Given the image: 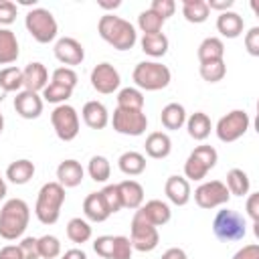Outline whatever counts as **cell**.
I'll return each mask as SVG.
<instances>
[{"label": "cell", "mask_w": 259, "mask_h": 259, "mask_svg": "<svg viewBox=\"0 0 259 259\" xmlns=\"http://www.w3.org/2000/svg\"><path fill=\"white\" fill-rule=\"evenodd\" d=\"M144 148H146V154H148L150 158H154V160H164V158H168L170 152H172V140H170V136L164 134V132H152V134H148Z\"/></svg>", "instance_id": "23"}, {"label": "cell", "mask_w": 259, "mask_h": 259, "mask_svg": "<svg viewBox=\"0 0 259 259\" xmlns=\"http://www.w3.org/2000/svg\"><path fill=\"white\" fill-rule=\"evenodd\" d=\"M245 49L251 57H259V26H251L247 32H245Z\"/></svg>", "instance_id": "49"}, {"label": "cell", "mask_w": 259, "mask_h": 259, "mask_svg": "<svg viewBox=\"0 0 259 259\" xmlns=\"http://www.w3.org/2000/svg\"><path fill=\"white\" fill-rule=\"evenodd\" d=\"M24 26H26L28 34H30L36 42H40V45L53 42V40L57 38V32H59V24H57L53 12L47 10V8H40V6L30 8V10L26 12V16H24Z\"/></svg>", "instance_id": "5"}, {"label": "cell", "mask_w": 259, "mask_h": 259, "mask_svg": "<svg viewBox=\"0 0 259 259\" xmlns=\"http://www.w3.org/2000/svg\"><path fill=\"white\" fill-rule=\"evenodd\" d=\"M91 235H93L91 225H89L85 219L75 217V219H71V221L67 223V237H69L73 243L83 245V243H87V241L91 239Z\"/></svg>", "instance_id": "35"}, {"label": "cell", "mask_w": 259, "mask_h": 259, "mask_svg": "<svg viewBox=\"0 0 259 259\" xmlns=\"http://www.w3.org/2000/svg\"><path fill=\"white\" fill-rule=\"evenodd\" d=\"M150 10H152L154 14H158V16L166 22L170 16H174V12H176V2H174V0H152Z\"/></svg>", "instance_id": "45"}, {"label": "cell", "mask_w": 259, "mask_h": 259, "mask_svg": "<svg viewBox=\"0 0 259 259\" xmlns=\"http://www.w3.org/2000/svg\"><path fill=\"white\" fill-rule=\"evenodd\" d=\"M200 77L206 81V83H219L223 81V77L227 75V65L225 61H210V63H202L200 69H198Z\"/></svg>", "instance_id": "39"}, {"label": "cell", "mask_w": 259, "mask_h": 259, "mask_svg": "<svg viewBox=\"0 0 259 259\" xmlns=\"http://www.w3.org/2000/svg\"><path fill=\"white\" fill-rule=\"evenodd\" d=\"M87 172H89L91 180L107 182V178L111 176V164L105 156H91V160L87 164Z\"/></svg>", "instance_id": "37"}, {"label": "cell", "mask_w": 259, "mask_h": 259, "mask_svg": "<svg viewBox=\"0 0 259 259\" xmlns=\"http://www.w3.org/2000/svg\"><path fill=\"white\" fill-rule=\"evenodd\" d=\"M119 196H121V208L138 210L144 204V186L138 180H121L117 184Z\"/></svg>", "instance_id": "21"}, {"label": "cell", "mask_w": 259, "mask_h": 259, "mask_svg": "<svg viewBox=\"0 0 259 259\" xmlns=\"http://www.w3.org/2000/svg\"><path fill=\"white\" fill-rule=\"evenodd\" d=\"M186 130H188V136L192 140L202 142L210 136V130H212L210 117L204 111H194L190 117H186Z\"/></svg>", "instance_id": "26"}, {"label": "cell", "mask_w": 259, "mask_h": 259, "mask_svg": "<svg viewBox=\"0 0 259 259\" xmlns=\"http://www.w3.org/2000/svg\"><path fill=\"white\" fill-rule=\"evenodd\" d=\"M4 97H6V91H4V89H2V85H0V103L4 101Z\"/></svg>", "instance_id": "58"}, {"label": "cell", "mask_w": 259, "mask_h": 259, "mask_svg": "<svg viewBox=\"0 0 259 259\" xmlns=\"http://www.w3.org/2000/svg\"><path fill=\"white\" fill-rule=\"evenodd\" d=\"M42 95V101H49V103H57V105H61V103H67V99L71 97V93H73V89H69V87H63V85H57V83H51L49 81V85L40 91Z\"/></svg>", "instance_id": "40"}, {"label": "cell", "mask_w": 259, "mask_h": 259, "mask_svg": "<svg viewBox=\"0 0 259 259\" xmlns=\"http://www.w3.org/2000/svg\"><path fill=\"white\" fill-rule=\"evenodd\" d=\"M249 125H251L249 113L245 109H233L217 121L214 132H217V138L221 142L231 144V142H237L239 138H243L247 134Z\"/></svg>", "instance_id": "10"}, {"label": "cell", "mask_w": 259, "mask_h": 259, "mask_svg": "<svg viewBox=\"0 0 259 259\" xmlns=\"http://www.w3.org/2000/svg\"><path fill=\"white\" fill-rule=\"evenodd\" d=\"M212 233H214V237L219 241H225V243L241 241L247 235L245 217L241 212H237V210L223 208L212 219Z\"/></svg>", "instance_id": "6"}, {"label": "cell", "mask_w": 259, "mask_h": 259, "mask_svg": "<svg viewBox=\"0 0 259 259\" xmlns=\"http://www.w3.org/2000/svg\"><path fill=\"white\" fill-rule=\"evenodd\" d=\"M99 194H101V198H103V202H105L109 214H115V212L121 210V196H119L117 184H107V186H103V188L99 190Z\"/></svg>", "instance_id": "42"}, {"label": "cell", "mask_w": 259, "mask_h": 259, "mask_svg": "<svg viewBox=\"0 0 259 259\" xmlns=\"http://www.w3.org/2000/svg\"><path fill=\"white\" fill-rule=\"evenodd\" d=\"M217 160H219V154L212 146H206V144L196 146L184 162V178L188 182L190 180H194V182L202 180L217 166Z\"/></svg>", "instance_id": "7"}, {"label": "cell", "mask_w": 259, "mask_h": 259, "mask_svg": "<svg viewBox=\"0 0 259 259\" xmlns=\"http://www.w3.org/2000/svg\"><path fill=\"white\" fill-rule=\"evenodd\" d=\"M144 93L138 87H123L117 93V107L121 109H134V111H144Z\"/></svg>", "instance_id": "34"}, {"label": "cell", "mask_w": 259, "mask_h": 259, "mask_svg": "<svg viewBox=\"0 0 259 259\" xmlns=\"http://www.w3.org/2000/svg\"><path fill=\"white\" fill-rule=\"evenodd\" d=\"M83 178H85V170H83L81 162H77L73 158L63 160L57 166V182L63 188H75L83 182Z\"/></svg>", "instance_id": "19"}, {"label": "cell", "mask_w": 259, "mask_h": 259, "mask_svg": "<svg viewBox=\"0 0 259 259\" xmlns=\"http://www.w3.org/2000/svg\"><path fill=\"white\" fill-rule=\"evenodd\" d=\"M111 125L117 134L121 136H142L148 130V115L144 111H134V109H121L115 107L111 115Z\"/></svg>", "instance_id": "11"}, {"label": "cell", "mask_w": 259, "mask_h": 259, "mask_svg": "<svg viewBox=\"0 0 259 259\" xmlns=\"http://www.w3.org/2000/svg\"><path fill=\"white\" fill-rule=\"evenodd\" d=\"M83 214L91 223H103V221H107L111 217L99 192H91V194L85 196V200H83Z\"/></svg>", "instance_id": "24"}, {"label": "cell", "mask_w": 259, "mask_h": 259, "mask_svg": "<svg viewBox=\"0 0 259 259\" xmlns=\"http://www.w3.org/2000/svg\"><path fill=\"white\" fill-rule=\"evenodd\" d=\"M140 45H142V51L148 57L160 59V57H164L168 53L170 40H168V36L164 32H156V34H144L142 40H140Z\"/></svg>", "instance_id": "29"}, {"label": "cell", "mask_w": 259, "mask_h": 259, "mask_svg": "<svg viewBox=\"0 0 259 259\" xmlns=\"http://www.w3.org/2000/svg\"><path fill=\"white\" fill-rule=\"evenodd\" d=\"M65 202V188L55 180L40 186L36 194L34 214L42 225H55L61 217V208Z\"/></svg>", "instance_id": "3"}, {"label": "cell", "mask_w": 259, "mask_h": 259, "mask_svg": "<svg viewBox=\"0 0 259 259\" xmlns=\"http://www.w3.org/2000/svg\"><path fill=\"white\" fill-rule=\"evenodd\" d=\"M18 247H20L24 259H40V255H38V237H24L18 243Z\"/></svg>", "instance_id": "48"}, {"label": "cell", "mask_w": 259, "mask_h": 259, "mask_svg": "<svg viewBox=\"0 0 259 259\" xmlns=\"http://www.w3.org/2000/svg\"><path fill=\"white\" fill-rule=\"evenodd\" d=\"M97 6H99V8H105V10H115V8L121 6V2H119V0H115V2H103V0H101V2H97Z\"/></svg>", "instance_id": "56"}, {"label": "cell", "mask_w": 259, "mask_h": 259, "mask_svg": "<svg viewBox=\"0 0 259 259\" xmlns=\"http://www.w3.org/2000/svg\"><path fill=\"white\" fill-rule=\"evenodd\" d=\"M130 241H132V247L134 251H140V253H150L158 247L160 243V233L154 225H150L138 210L134 212V219H132V225H130Z\"/></svg>", "instance_id": "9"}, {"label": "cell", "mask_w": 259, "mask_h": 259, "mask_svg": "<svg viewBox=\"0 0 259 259\" xmlns=\"http://www.w3.org/2000/svg\"><path fill=\"white\" fill-rule=\"evenodd\" d=\"M117 166L125 176H140L146 170V158H144V154L130 150L117 158Z\"/></svg>", "instance_id": "32"}, {"label": "cell", "mask_w": 259, "mask_h": 259, "mask_svg": "<svg viewBox=\"0 0 259 259\" xmlns=\"http://www.w3.org/2000/svg\"><path fill=\"white\" fill-rule=\"evenodd\" d=\"M47 85H49V71L42 63L32 61L22 69V89L38 93Z\"/></svg>", "instance_id": "16"}, {"label": "cell", "mask_w": 259, "mask_h": 259, "mask_svg": "<svg viewBox=\"0 0 259 259\" xmlns=\"http://www.w3.org/2000/svg\"><path fill=\"white\" fill-rule=\"evenodd\" d=\"M132 79L140 91L142 89L144 91H160L170 85L172 73L166 65H162L158 61H142L134 67Z\"/></svg>", "instance_id": "4"}, {"label": "cell", "mask_w": 259, "mask_h": 259, "mask_svg": "<svg viewBox=\"0 0 259 259\" xmlns=\"http://www.w3.org/2000/svg\"><path fill=\"white\" fill-rule=\"evenodd\" d=\"M6 180L2 178V174H0V200H4V196H6Z\"/></svg>", "instance_id": "57"}, {"label": "cell", "mask_w": 259, "mask_h": 259, "mask_svg": "<svg viewBox=\"0 0 259 259\" xmlns=\"http://www.w3.org/2000/svg\"><path fill=\"white\" fill-rule=\"evenodd\" d=\"M134 247L130 237L125 235H115L113 237V249H111V259H132Z\"/></svg>", "instance_id": "44"}, {"label": "cell", "mask_w": 259, "mask_h": 259, "mask_svg": "<svg viewBox=\"0 0 259 259\" xmlns=\"http://www.w3.org/2000/svg\"><path fill=\"white\" fill-rule=\"evenodd\" d=\"M61 259H87V255L83 249H69L61 255Z\"/></svg>", "instance_id": "55"}, {"label": "cell", "mask_w": 259, "mask_h": 259, "mask_svg": "<svg viewBox=\"0 0 259 259\" xmlns=\"http://www.w3.org/2000/svg\"><path fill=\"white\" fill-rule=\"evenodd\" d=\"M16 12H18V6L10 0H0V28H6L10 26L14 20H16Z\"/></svg>", "instance_id": "46"}, {"label": "cell", "mask_w": 259, "mask_h": 259, "mask_svg": "<svg viewBox=\"0 0 259 259\" xmlns=\"http://www.w3.org/2000/svg\"><path fill=\"white\" fill-rule=\"evenodd\" d=\"M0 259H24L18 245H6L0 249Z\"/></svg>", "instance_id": "52"}, {"label": "cell", "mask_w": 259, "mask_h": 259, "mask_svg": "<svg viewBox=\"0 0 259 259\" xmlns=\"http://www.w3.org/2000/svg\"><path fill=\"white\" fill-rule=\"evenodd\" d=\"M34 164L26 158H20V160H14L8 168H6V178L16 184V186H22L26 182H30V178L34 176Z\"/></svg>", "instance_id": "28"}, {"label": "cell", "mask_w": 259, "mask_h": 259, "mask_svg": "<svg viewBox=\"0 0 259 259\" xmlns=\"http://www.w3.org/2000/svg\"><path fill=\"white\" fill-rule=\"evenodd\" d=\"M225 186H227L229 194H233V196H247L249 190H251V180H249V176H247L245 170H241V168H231V170L227 172V182H225Z\"/></svg>", "instance_id": "30"}, {"label": "cell", "mask_w": 259, "mask_h": 259, "mask_svg": "<svg viewBox=\"0 0 259 259\" xmlns=\"http://www.w3.org/2000/svg\"><path fill=\"white\" fill-rule=\"evenodd\" d=\"M160 121L166 130H180L184 123H186V109L184 105L180 103H168L162 107V113H160Z\"/></svg>", "instance_id": "31"}, {"label": "cell", "mask_w": 259, "mask_h": 259, "mask_svg": "<svg viewBox=\"0 0 259 259\" xmlns=\"http://www.w3.org/2000/svg\"><path fill=\"white\" fill-rule=\"evenodd\" d=\"M245 210H247V217L255 223H259V192H251L247 196V202H245Z\"/></svg>", "instance_id": "50"}, {"label": "cell", "mask_w": 259, "mask_h": 259, "mask_svg": "<svg viewBox=\"0 0 259 259\" xmlns=\"http://www.w3.org/2000/svg\"><path fill=\"white\" fill-rule=\"evenodd\" d=\"M210 10L206 6V0H182V16L192 24L206 22Z\"/></svg>", "instance_id": "33"}, {"label": "cell", "mask_w": 259, "mask_h": 259, "mask_svg": "<svg viewBox=\"0 0 259 259\" xmlns=\"http://www.w3.org/2000/svg\"><path fill=\"white\" fill-rule=\"evenodd\" d=\"M233 4H235V0H206L208 10H219V14H221V12L231 10V8H233Z\"/></svg>", "instance_id": "53"}, {"label": "cell", "mask_w": 259, "mask_h": 259, "mask_svg": "<svg viewBox=\"0 0 259 259\" xmlns=\"http://www.w3.org/2000/svg\"><path fill=\"white\" fill-rule=\"evenodd\" d=\"M97 32L115 51H130L138 40V32H136L134 24L130 20L115 16V14H109V12L99 18Z\"/></svg>", "instance_id": "1"}, {"label": "cell", "mask_w": 259, "mask_h": 259, "mask_svg": "<svg viewBox=\"0 0 259 259\" xmlns=\"http://www.w3.org/2000/svg\"><path fill=\"white\" fill-rule=\"evenodd\" d=\"M55 57L59 63H63V67H75V65H81L83 59H85V49L83 45L73 38V36H63L55 42Z\"/></svg>", "instance_id": "14"}, {"label": "cell", "mask_w": 259, "mask_h": 259, "mask_svg": "<svg viewBox=\"0 0 259 259\" xmlns=\"http://www.w3.org/2000/svg\"><path fill=\"white\" fill-rule=\"evenodd\" d=\"M138 212H140L150 225H154L156 229H158V227H164V225L172 219V210H170L168 202L158 200V198H152V200L144 202V204L138 208Z\"/></svg>", "instance_id": "18"}, {"label": "cell", "mask_w": 259, "mask_h": 259, "mask_svg": "<svg viewBox=\"0 0 259 259\" xmlns=\"http://www.w3.org/2000/svg\"><path fill=\"white\" fill-rule=\"evenodd\" d=\"M162 259H188L186 257V251L180 249V247H170L168 251L162 253Z\"/></svg>", "instance_id": "54"}, {"label": "cell", "mask_w": 259, "mask_h": 259, "mask_svg": "<svg viewBox=\"0 0 259 259\" xmlns=\"http://www.w3.org/2000/svg\"><path fill=\"white\" fill-rule=\"evenodd\" d=\"M2 130H4V115L0 113V134H2Z\"/></svg>", "instance_id": "59"}, {"label": "cell", "mask_w": 259, "mask_h": 259, "mask_svg": "<svg viewBox=\"0 0 259 259\" xmlns=\"http://www.w3.org/2000/svg\"><path fill=\"white\" fill-rule=\"evenodd\" d=\"M20 55L18 38L10 28H0V65H12L16 63Z\"/></svg>", "instance_id": "25"}, {"label": "cell", "mask_w": 259, "mask_h": 259, "mask_svg": "<svg viewBox=\"0 0 259 259\" xmlns=\"http://www.w3.org/2000/svg\"><path fill=\"white\" fill-rule=\"evenodd\" d=\"M81 117H83L85 125L91 127V130H103V127L109 123V111H107V107H105L101 101H97V99L87 101V103L83 105Z\"/></svg>", "instance_id": "20"}, {"label": "cell", "mask_w": 259, "mask_h": 259, "mask_svg": "<svg viewBox=\"0 0 259 259\" xmlns=\"http://www.w3.org/2000/svg\"><path fill=\"white\" fill-rule=\"evenodd\" d=\"M198 61L202 63H210V61H225V42L219 36H206L200 45H198Z\"/></svg>", "instance_id": "27"}, {"label": "cell", "mask_w": 259, "mask_h": 259, "mask_svg": "<svg viewBox=\"0 0 259 259\" xmlns=\"http://www.w3.org/2000/svg\"><path fill=\"white\" fill-rule=\"evenodd\" d=\"M51 123H53V130H55L57 138L63 140V142H73L79 136V127H81L79 113L69 103H61L53 109Z\"/></svg>", "instance_id": "8"}, {"label": "cell", "mask_w": 259, "mask_h": 259, "mask_svg": "<svg viewBox=\"0 0 259 259\" xmlns=\"http://www.w3.org/2000/svg\"><path fill=\"white\" fill-rule=\"evenodd\" d=\"M89 81H91V87H93L97 93L109 95V93H113V91L119 89L121 77H119L117 69H115L111 63H99V65L93 67Z\"/></svg>", "instance_id": "13"}, {"label": "cell", "mask_w": 259, "mask_h": 259, "mask_svg": "<svg viewBox=\"0 0 259 259\" xmlns=\"http://www.w3.org/2000/svg\"><path fill=\"white\" fill-rule=\"evenodd\" d=\"M30 221V208L22 198H10L0 208V237L16 241L24 235Z\"/></svg>", "instance_id": "2"}, {"label": "cell", "mask_w": 259, "mask_h": 259, "mask_svg": "<svg viewBox=\"0 0 259 259\" xmlns=\"http://www.w3.org/2000/svg\"><path fill=\"white\" fill-rule=\"evenodd\" d=\"M164 194H166V198H168L172 204L184 206V204L190 200V196H192L190 182H188L184 176H178V174L168 176V180H166V184H164Z\"/></svg>", "instance_id": "17"}, {"label": "cell", "mask_w": 259, "mask_h": 259, "mask_svg": "<svg viewBox=\"0 0 259 259\" xmlns=\"http://www.w3.org/2000/svg\"><path fill=\"white\" fill-rule=\"evenodd\" d=\"M0 85L6 93L20 91L22 89V69H18L16 65L0 69Z\"/></svg>", "instance_id": "36"}, {"label": "cell", "mask_w": 259, "mask_h": 259, "mask_svg": "<svg viewBox=\"0 0 259 259\" xmlns=\"http://www.w3.org/2000/svg\"><path fill=\"white\" fill-rule=\"evenodd\" d=\"M79 77L75 73V69L71 67H57L51 75V83H57V85H63V87H69V89H75Z\"/></svg>", "instance_id": "43"}, {"label": "cell", "mask_w": 259, "mask_h": 259, "mask_svg": "<svg viewBox=\"0 0 259 259\" xmlns=\"http://www.w3.org/2000/svg\"><path fill=\"white\" fill-rule=\"evenodd\" d=\"M38 255L40 259H57L61 255V241L55 235L38 237Z\"/></svg>", "instance_id": "41"}, {"label": "cell", "mask_w": 259, "mask_h": 259, "mask_svg": "<svg viewBox=\"0 0 259 259\" xmlns=\"http://www.w3.org/2000/svg\"><path fill=\"white\" fill-rule=\"evenodd\" d=\"M233 259H259V245H257V243L243 245V247L233 255Z\"/></svg>", "instance_id": "51"}, {"label": "cell", "mask_w": 259, "mask_h": 259, "mask_svg": "<svg viewBox=\"0 0 259 259\" xmlns=\"http://www.w3.org/2000/svg\"><path fill=\"white\" fill-rule=\"evenodd\" d=\"M243 28H245V20L235 10H227V12H221L217 16V30L225 38H237V36H241Z\"/></svg>", "instance_id": "22"}, {"label": "cell", "mask_w": 259, "mask_h": 259, "mask_svg": "<svg viewBox=\"0 0 259 259\" xmlns=\"http://www.w3.org/2000/svg\"><path fill=\"white\" fill-rule=\"evenodd\" d=\"M162 26H164V20L154 14L150 8L142 10L138 14V28L144 32V34H156V32H162Z\"/></svg>", "instance_id": "38"}, {"label": "cell", "mask_w": 259, "mask_h": 259, "mask_svg": "<svg viewBox=\"0 0 259 259\" xmlns=\"http://www.w3.org/2000/svg\"><path fill=\"white\" fill-rule=\"evenodd\" d=\"M111 249H113V235H101L93 241V251L103 259H111Z\"/></svg>", "instance_id": "47"}, {"label": "cell", "mask_w": 259, "mask_h": 259, "mask_svg": "<svg viewBox=\"0 0 259 259\" xmlns=\"http://www.w3.org/2000/svg\"><path fill=\"white\" fill-rule=\"evenodd\" d=\"M229 198H231V194H229L225 182H221V180H208V182H202L198 188H194V202L206 210L227 204Z\"/></svg>", "instance_id": "12"}, {"label": "cell", "mask_w": 259, "mask_h": 259, "mask_svg": "<svg viewBox=\"0 0 259 259\" xmlns=\"http://www.w3.org/2000/svg\"><path fill=\"white\" fill-rule=\"evenodd\" d=\"M42 97L34 91H18L14 97V109L22 119H36L42 113Z\"/></svg>", "instance_id": "15"}]
</instances>
